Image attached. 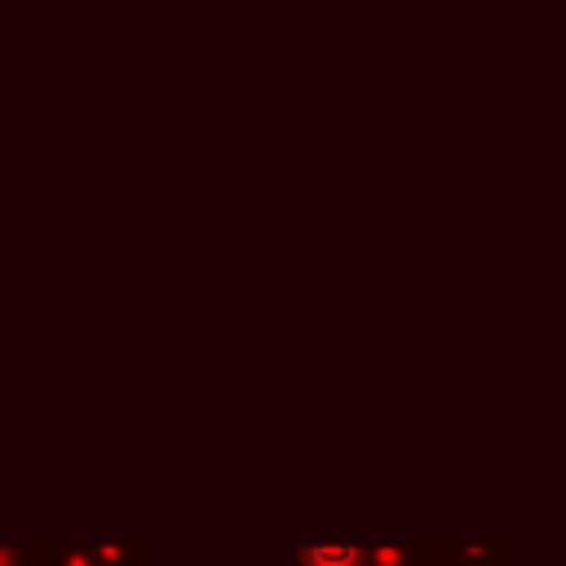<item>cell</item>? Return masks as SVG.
Here are the masks:
<instances>
[{
	"instance_id": "6da1fadb",
	"label": "cell",
	"mask_w": 566,
	"mask_h": 566,
	"mask_svg": "<svg viewBox=\"0 0 566 566\" xmlns=\"http://www.w3.org/2000/svg\"><path fill=\"white\" fill-rule=\"evenodd\" d=\"M296 566H371V548H363V544H301Z\"/></svg>"
}]
</instances>
